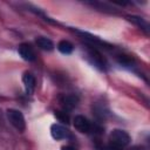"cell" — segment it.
<instances>
[{
    "label": "cell",
    "mask_w": 150,
    "mask_h": 150,
    "mask_svg": "<svg viewBox=\"0 0 150 150\" xmlns=\"http://www.w3.org/2000/svg\"><path fill=\"white\" fill-rule=\"evenodd\" d=\"M7 114V118L11 122V124L19 131H23L26 129V122H25V117L22 115L21 111L16 110V109H7L6 111Z\"/></svg>",
    "instance_id": "obj_1"
},
{
    "label": "cell",
    "mask_w": 150,
    "mask_h": 150,
    "mask_svg": "<svg viewBox=\"0 0 150 150\" xmlns=\"http://www.w3.org/2000/svg\"><path fill=\"white\" fill-rule=\"evenodd\" d=\"M110 143L112 144H116L118 146H125L130 143V136L128 132H125L124 130H121V129H114L111 132H110Z\"/></svg>",
    "instance_id": "obj_2"
},
{
    "label": "cell",
    "mask_w": 150,
    "mask_h": 150,
    "mask_svg": "<svg viewBox=\"0 0 150 150\" xmlns=\"http://www.w3.org/2000/svg\"><path fill=\"white\" fill-rule=\"evenodd\" d=\"M73 123H74L75 129H76L77 131H80V132H89V131L91 130V124H90V122L88 121V118H86V117L82 116V115L75 116Z\"/></svg>",
    "instance_id": "obj_3"
},
{
    "label": "cell",
    "mask_w": 150,
    "mask_h": 150,
    "mask_svg": "<svg viewBox=\"0 0 150 150\" xmlns=\"http://www.w3.org/2000/svg\"><path fill=\"white\" fill-rule=\"evenodd\" d=\"M18 52L20 54V56L26 60V61H34L36 59V55H35V52L33 49V47L29 45V43H21L18 48Z\"/></svg>",
    "instance_id": "obj_4"
},
{
    "label": "cell",
    "mask_w": 150,
    "mask_h": 150,
    "mask_svg": "<svg viewBox=\"0 0 150 150\" xmlns=\"http://www.w3.org/2000/svg\"><path fill=\"white\" fill-rule=\"evenodd\" d=\"M68 130L63 127V125H60V124H52L50 127V135L56 141H60V139H63L66 137H68Z\"/></svg>",
    "instance_id": "obj_5"
},
{
    "label": "cell",
    "mask_w": 150,
    "mask_h": 150,
    "mask_svg": "<svg viewBox=\"0 0 150 150\" xmlns=\"http://www.w3.org/2000/svg\"><path fill=\"white\" fill-rule=\"evenodd\" d=\"M89 57L91 59V61H93V63L97 67V68H100V69H105V67H107V63H105V60L102 57V55L96 50V49H89Z\"/></svg>",
    "instance_id": "obj_6"
},
{
    "label": "cell",
    "mask_w": 150,
    "mask_h": 150,
    "mask_svg": "<svg viewBox=\"0 0 150 150\" xmlns=\"http://www.w3.org/2000/svg\"><path fill=\"white\" fill-rule=\"evenodd\" d=\"M22 82L25 84V89H26V93L27 94H33L34 89H35V77L33 74L26 71L22 76Z\"/></svg>",
    "instance_id": "obj_7"
},
{
    "label": "cell",
    "mask_w": 150,
    "mask_h": 150,
    "mask_svg": "<svg viewBox=\"0 0 150 150\" xmlns=\"http://www.w3.org/2000/svg\"><path fill=\"white\" fill-rule=\"evenodd\" d=\"M60 102H61L62 107L66 110H71L76 107V104L79 102V98L75 95H64L60 98Z\"/></svg>",
    "instance_id": "obj_8"
},
{
    "label": "cell",
    "mask_w": 150,
    "mask_h": 150,
    "mask_svg": "<svg viewBox=\"0 0 150 150\" xmlns=\"http://www.w3.org/2000/svg\"><path fill=\"white\" fill-rule=\"evenodd\" d=\"M127 19H128L130 22H132L134 25L138 26V27H139L141 29H143L145 33H149V23H148L143 18L137 16V15H128Z\"/></svg>",
    "instance_id": "obj_9"
},
{
    "label": "cell",
    "mask_w": 150,
    "mask_h": 150,
    "mask_svg": "<svg viewBox=\"0 0 150 150\" xmlns=\"http://www.w3.org/2000/svg\"><path fill=\"white\" fill-rule=\"evenodd\" d=\"M35 43L38 45V47L42 50H47V52H50L54 49V43L52 40L47 39V38H43V36H40V38H36L35 40Z\"/></svg>",
    "instance_id": "obj_10"
},
{
    "label": "cell",
    "mask_w": 150,
    "mask_h": 150,
    "mask_svg": "<svg viewBox=\"0 0 150 150\" xmlns=\"http://www.w3.org/2000/svg\"><path fill=\"white\" fill-rule=\"evenodd\" d=\"M57 49H59V52H61L62 54H70V53L73 52L74 47H73V45H71L69 41H67V40H61V41L57 43Z\"/></svg>",
    "instance_id": "obj_11"
},
{
    "label": "cell",
    "mask_w": 150,
    "mask_h": 150,
    "mask_svg": "<svg viewBox=\"0 0 150 150\" xmlns=\"http://www.w3.org/2000/svg\"><path fill=\"white\" fill-rule=\"evenodd\" d=\"M54 116H55L60 122H62V123H66V124L69 123V115H68V112H67L66 110H56V111L54 112Z\"/></svg>",
    "instance_id": "obj_12"
},
{
    "label": "cell",
    "mask_w": 150,
    "mask_h": 150,
    "mask_svg": "<svg viewBox=\"0 0 150 150\" xmlns=\"http://www.w3.org/2000/svg\"><path fill=\"white\" fill-rule=\"evenodd\" d=\"M117 60H118V62L121 64H124V66H129V64L132 63V60L129 56H127V55H118Z\"/></svg>",
    "instance_id": "obj_13"
},
{
    "label": "cell",
    "mask_w": 150,
    "mask_h": 150,
    "mask_svg": "<svg viewBox=\"0 0 150 150\" xmlns=\"http://www.w3.org/2000/svg\"><path fill=\"white\" fill-rule=\"evenodd\" d=\"M108 150H123V148H122V146H118V145H116V144L110 143L109 146H108Z\"/></svg>",
    "instance_id": "obj_14"
},
{
    "label": "cell",
    "mask_w": 150,
    "mask_h": 150,
    "mask_svg": "<svg viewBox=\"0 0 150 150\" xmlns=\"http://www.w3.org/2000/svg\"><path fill=\"white\" fill-rule=\"evenodd\" d=\"M61 150H75V149L71 148V146H69V145H66V146H62Z\"/></svg>",
    "instance_id": "obj_15"
}]
</instances>
